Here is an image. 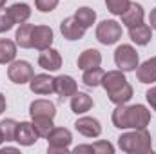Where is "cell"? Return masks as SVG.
Returning a JSON list of instances; mask_svg holds the SVG:
<instances>
[{"instance_id": "484cf974", "label": "cell", "mask_w": 156, "mask_h": 154, "mask_svg": "<svg viewBox=\"0 0 156 154\" xmlns=\"http://www.w3.org/2000/svg\"><path fill=\"white\" fill-rule=\"evenodd\" d=\"M107 96H109V100H111L113 103H116V105L127 103V102L133 98V87H131L129 83H125L123 87H120V89L115 91V93H109Z\"/></svg>"}, {"instance_id": "cb8c5ba5", "label": "cell", "mask_w": 156, "mask_h": 154, "mask_svg": "<svg viewBox=\"0 0 156 154\" xmlns=\"http://www.w3.org/2000/svg\"><path fill=\"white\" fill-rule=\"evenodd\" d=\"M33 127H35L38 138H47L49 132L55 129V123H53V118H47V116H35V118H33Z\"/></svg>"}, {"instance_id": "6da1fadb", "label": "cell", "mask_w": 156, "mask_h": 154, "mask_svg": "<svg viewBox=\"0 0 156 154\" xmlns=\"http://www.w3.org/2000/svg\"><path fill=\"white\" fill-rule=\"evenodd\" d=\"M151 121V113L145 105H118L113 111V125L118 129H145Z\"/></svg>"}, {"instance_id": "8fae6325", "label": "cell", "mask_w": 156, "mask_h": 154, "mask_svg": "<svg viewBox=\"0 0 156 154\" xmlns=\"http://www.w3.org/2000/svg\"><path fill=\"white\" fill-rule=\"evenodd\" d=\"M29 87L35 94H53L55 93V78L49 75H35L29 82Z\"/></svg>"}, {"instance_id": "603a6c76", "label": "cell", "mask_w": 156, "mask_h": 154, "mask_svg": "<svg viewBox=\"0 0 156 154\" xmlns=\"http://www.w3.org/2000/svg\"><path fill=\"white\" fill-rule=\"evenodd\" d=\"M9 15H11L15 24H24L31 16V7L27 4H13L9 7Z\"/></svg>"}, {"instance_id": "836d02e7", "label": "cell", "mask_w": 156, "mask_h": 154, "mask_svg": "<svg viewBox=\"0 0 156 154\" xmlns=\"http://www.w3.org/2000/svg\"><path fill=\"white\" fill-rule=\"evenodd\" d=\"M149 22H151V27L156 29V7L151 11V16H149Z\"/></svg>"}, {"instance_id": "7a4b0ae2", "label": "cell", "mask_w": 156, "mask_h": 154, "mask_svg": "<svg viewBox=\"0 0 156 154\" xmlns=\"http://www.w3.org/2000/svg\"><path fill=\"white\" fill-rule=\"evenodd\" d=\"M118 147L129 154H147L153 152L151 134L145 129H134L133 132H125L118 138Z\"/></svg>"}, {"instance_id": "9a60e30c", "label": "cell", "mask_w": 156, "mask_h": 154, "mask_svg": "<svg viewBox=\"0 0 156 154\" xmlns=\"http://www.w3.org/2000/svg\"><path fill=\"white\" fill-rule=\"evenodd\" d=\"M100 64H102V54L96 49H85L78 56V69H82V71L100 67Z\"/></svg>"}, {"instance_id": "4fadbf2b", "label": "cell", "mask_w": 156, "mask_h": 154, "mask_svg": "<svg viewBox=\"0 0 156 154\" xmlns=\"http://www.w3.org/2000/svg\"><path fill=\"white\" fill-rule=\"evenodd\" d=\"M53 44V29L49 26H35L33 29V47L35 49H47Z\"/></svg>"}, {"instance_id": "1f68e13d", "label": "cell", "mask_w": 156, "mask_h": 154, "mask_svg": "<svg viewBox=\"0 0 156 154\" xmlns=\"http://www.w3.org/2000/svg\"><path fill=\"white\" fill-rule=\"evenodd\" d=\"M35 5L42 13H51L58 5V0H35Z\"/></svg>"}, {"instance_id": "4dcf8cb0", "label": "cell", "mask_w": 156, "mask_h": 154, "mask_svg": "<svg viewBox=\"0 0 156 154\" xmlns=\"http://www.w3.org/2000/svg\"><path fill=\"white\" fill-rule=\"evenodd\" d=\"M13 26H15V22H13L11 15H9V9L0 7V33H7Z\"/></svg>"}, {"instance_id": "ac0fdd59", "label": "cell", "mask_w": 156, "mask_h": 154, "mask_svg": "<svg viewBox=\"0 0 156 154\" xmlns=\"http://www.w3.org/2000/svg\"><path fill=\"white\" fill-rule=\"evenodd\" d=\"M129 37L131 40L136 44V45H147L151 38H153V31H151V27L147 26V24H138V26H133V27H129Z\"/></svg>"}, {"instance_id": "4316f807", "label": "cell", "mask_w": 156, "mask_h": 154, "mask_svg": "<svg viewBox=\"0 0 156 154\" xmlns=\"http://www.w3.org/2000/svg\"><path fill=\"white\" fill-rule=\"evenodd\" d=\"M75 18H76L78 22L87 29V27H91L93 24H94V20H96V13H94V9H91V7H80L76 9V13H75Z\"/></svg>"}, {"instance_id": "ba28073f", "label": "cell", "mask_w": 156, "mask_h": 154, "mask_svg": "<svg viewBox=\"0 0 156 154\" xmlns=\"http://www.w3.org/2000/svg\"><path fill=\"white\" fill-rule=\"evenodd\" d=\"M38 65L45 71H58L62 67V56L56 49H42V53L38 54Z\"/></svg>"}, {"instance_id": "277c9868", "label": "cell", "mask_w": 156, "mask_h": 154, "mask_svg": "<svg viewBox=\"0 0 156 154\" xmlns=\"http://www.w3.org/2000/svg\"><path fill=\"white\" fill-rule=\"evenodd\" d=\"M47 151L51 154L56 152H67L69 151V145L73 142V136H71V131L69 129H64V127H55L49 136H47Z\"/></svg>"}, {"instance_id": "d590c367", "label": "cell", "mask_w": 156, "mask_h": 154, "mask_svg": "<svg viewBox=\"0 0 156 154\" xmlns=\"http://www.w3.org/2000/svg\"><path fill=\"white\" fill-rule=\"evenodd\" d=\"M16 149H13V147H5V149H2L0 151V154H5V152H15Z\"/></svg>"}, {"instance_id": "44dd1931", "label": "cell", "mask_w": 156, "mask_h": 154, "mask_svg": "<svg viewBox=\"0 0 156 154\" xmlns=\"http://www.w3.org/2000/svg\"><path fill=\"white\" fill-rule=\"evenodd\" d=\"M33 29H35L33 24H26V22L20 24V27L16 29V35H15L16 44L20 47H24V49H31L33 47Z\"/></svg>"}, {"instance_id": "8d00e7d4", "label": "cell", "mask_w": 156, "mask_h": 154, "mask_svg": "<svg viewBox=\"0 0 156 154\" xmlns=\"http://www.w3.org/2000/svg\"><path fill=\"white\" fill-rule=\"evenodd\" d=\"M5 5V0H0V7H4Z\"/></svg>"}, {"instance_id": "52a82bcc", "label": "cell", "mask_w": 156, "mask_h": 154, "mask_svg": "<svg viewBox=\"0 0 156 154\" xmlns=\"http://www.w3.org/2000/svg\"><path fill=\"white\" fill-rule=\"evenodd\" d=\"M75 129L82 136L85 138H98L102 134V125L96 118H91V116H83V118H78L76 123H75Z\"/></svg>"}, {"instance_id": "83f0119b", "label": "cell", "mask_w": 156, "mask_h": 154, "mask_svg": "<svg viewBox=\"0 0 156 154\" xmlns=\"http://www.w3.org/2000/svg\"><path fill=\"white\" fill-rule=\"evenodd\" d=\"M104 69L100 67H94V69H87L83 71V76H82V82L87 85V87H96L102 83V78H104Z\"/></svg>"}, {"instance_id": "9c48e42d", "label": "cell", "mask_w": 156, "mask_h": 154, "mask_svg": "<svg viewBox=\"0 0 156 154\" xmlns=\"http://www.w3.org/2000/svg\"><path fill=\"white\" fill-rule=\"evenodd\" d=\"M60 31H62L64 38H67V40H80V38H83V35H85V27L78 22L75 16L66 18L60 24Z\"/></svg>"}, {"instance_id": "5bb4252c", "label": "cell", "mask_w": 156, "mask_h": 154, "mask_svg": "<svg viewBox=\"0 0 156 154\" xmlns=\"http://www.w3.org/2000/svg\"><path fill=\"white\" fill-rule=\"evenodd\" d=\"M76 91H78L76 89V82H75L71 76H67V75H60V76L55 78V93L60 94L62 100L73 96Z\"/></svg>"}, {"instance_id": "f1b7e54d", "label": "cell", "mask_w": 156, "mask_h": 154, "mask_svg": "<svg viewBox=\"0 0 156 154\" xmlns=\"http://www.w3.org/2000/svg\"><path fill=\"white\" fill-rule=\"evenodd\" d=\"M16 127H18V123L15 121V120H4V121H0V131H2V136H4V140L5 142H15V134H16Z\"/></svg>"}, {"instance_id": "d6a6232c", "label": "cell", "mask_w": 156, "mask_h": 154, "mask_svg": "<svg viewBox=\"0 0 156 154\" xmlns=\"http://www.w3.org/2000/svg\"><path fill=\"white\" fill-rule=\"evenodd\" d=\"M145 98H147L149 105H151V107L156 111V87H151V89L145 93Z\"/></svg>"}, {"instance_id": "ffe728a7", "label": "cell", "mask_w": 156, "mask_h": 154, "mask_svg": "<svg viewBox=\"0 0 156 154\" xmlns=\"http://www.w3.org/2000/svg\"><path fill=\"white\" fill-rule=\"evenodd\" d=\"M91 107H93V98H91L89 94L78 93L76 91V93L71 96V111H73L75 114H83V113H87Z\"/></svg>"}, {"instance_id": "74e56055", "label": "cell", "mask_w": 156, "mask_h": 154, "mask_svg": "<svg viewBox=\"0 0 156 154\" xmlns=\"http://www.w3.org/2000/svg\"><path fill=\"white\" fill-rule=\"evenodd\" d=\"M2 142H5V140H4V136H2V131H0V143H2Z\"/></svg>"}, {"instance_id": "3957f363", "label": "cell", "mask_w": 156, "mask_h": 154, "mask_svg": "<svg viewBox=\"0 0 156 154\" xmlns=\"http://www.w3.org/2000/svg\"><path fill=\"white\" fill-rule=\"evenodd\" d=\"M115 64L123 73L134 71L138 67V53H136V49L133 45H129V44L118 45L116 51H115Z\"/></svg>"}, {"instance_id": "e575fe53", "label": "cell", "mask_w": 156, "mask_h": 154, "mask_svg": "<svg viewBox=\"0 0 156 154\" xmlns=\"http://www.w3.org/2000/svg\"><path fill=\"white\" fill-rule=\"evenodd\" d=\"M4 111H5V96L0 93V114H2Z\"/></svg>"}, {"instance_id": "d4e9b609", "label": "cell", "mask_w": 156, "mask_h": 154, "mask_svg": "<svg viewBox=\"0 0 156 154\" xmlns=\"http://www.w3.org/2000/svg\"><path fill=\"white\" fill-rule=\"evenodd\" d=\"M16 56V45L15 42L7 38L0 40V64H11Z\"/></svg>"}, {"instance_id": "2e32d148", "label": "cell", "mask_w": 156, "mask_h": 154, "mask_svg": "<svg viewBox=\"0 0 156 154\" xmlns=\"http://www.w3.org/2000/svg\"><path fill=\"white\" fill-rule=\"evenodd\" d=\"M136 78L142 83H153V82H156V56L145 60L142 65H138Z\"/></svg>"}, {"instance_id": "8992f818", "label": "cell", "mask_w": 156, "mask_h": 154, "mask_svg": "<svg viewBox=\"0 0 156 154\" xmlns=\"http://www.w3.org/2000/svg\"><path fill=\"white\" fill-rule=\"evenodd\" d=\"M7 76L13 83H18V85H24L27 82H31V78L35 76L33 73V67L29 62L26 60H13L7 67Z\"/></svg>"}, {"instance_id": "f546056e", "label": "cell", "mask_w": 156, "mask_h": 154, "mask_svg": "<svg viewBox=\"0 0 156 154\" xmlns=\"http://www.w3.org/2000/svg\"><path fill=\"white\" fill-rule=\"evenodd\" d=\"M129 4H131L129 0H105L107 9H109L113 15H118V16L127 9V5H129Z\"/></svg>"}, {"instance_id": "30bf717a", "label": "cell", "mask_w": 156, "mask_h": 154, "mask_svg": "<svg viewBox=\"0 0 156 154\" xmlns=\"http://www.w3.org/2000/svg\"><path fill=\"white\" fill-rule=\"evenodd\" d=\"M37 140H38V134H37L33 123H29V121L18 123L16 134H15V142H18V143L24 145V147H29V145H33Z\"/></svg>"}, {"instance_id": "e0dca14e", "label": "cell", "mask_w": 156, "mask_h": 154, "mask_svg": "<svg viewBox=\"0 0 156 154\" xmlns=\"http://www.w3.org/2000/svg\"><path fill=\"white\" fill-rule=\"evenodd\" d=\"M125 83H127V80L123 76V71H109V73H105L104 78H102V85H104V89L107 91V94L118 91V89L123 87Z\"/></svg>"}, {"instance_id": "7402d4cb", "label": "cell", "mask_w": 156, "mask_h": 154, "mask_svg": "<svg viewBox=\"0 0 156 154\" xmlns=\"http://www.w3.org/2000/svg\"><path fill=\"white\" fill-rule=\"evenodd\" d=\"M73 152L82 154V152H96V154H113L115 152V147L109 143V142H96L93 145H78L75 147Z\"/></svg>"}, {"instance_id": "d6986e66", "label": "cell", "mask_w": 156, "mask_h": 154, "mask_svg": "<svg viewBox=\"0 0 156 154\" xmlns=\"http://www.w3.org/2000/svg\"><path fill=\"white\" fill-rule=\"evenodd\" d=\"M29 114H31V118H35V116L55 118V114H56V107H55V103L49 102V100H35V102L29 105Z\"/></svg>"}, {"instance_id": "5b68a950", "label": "cell", "mask_w": 156, "mask_h": 154, "mask_svg": "<svg viewBox=\"0 0 156 154\" xmlns=\"http://www.w3.org/2000/svg\"><path fill=\"white\" fill-rule=\"evenodd\" d=\"M96 38L104 45H113L122 38V26L116 20H104L96 27Z\"/></svg>"}, {"instance_id": "7c38bea8", "label": "cell", "mask_w": 156, "mask_h": 154, "mask_svg": "<svg viewBox=\"0 0 156 154\" xmlns=\"http://www.w3.org/2000/svg\"><path fill=\"white\" fill-rule=\"evenodd\" d=\"M122 16V24L127 26V27H133V26H138L144 22V7L136 2H131L127 5V9L120 15Z\"/></svg>"}]
</instances>
